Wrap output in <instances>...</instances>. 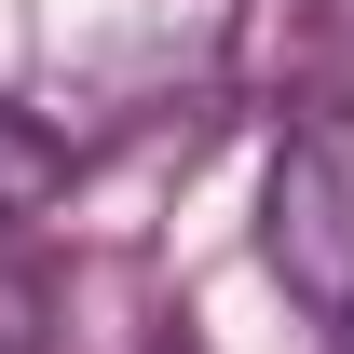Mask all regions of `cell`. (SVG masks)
<instances>
[{"instance_id": "obj_1", "label": "cell", "mask_w": 354, "mask_h": 354, "mask_svg": "<svg viewBox=\"0 0 354 354\" xmlns=\"http://www.w3.org/2000/svg\"><path fill=\"white\" fill-rule=\"evenodd\" d=\"M259 259L313 327H354V109L300 95L259 177Z\"/></svg>"}, {"instance_id": "obj_2", "label": "cell", "mask_w": 354, "mask_h": 354, "mask_svg": "<svg viewBox=\"0 0 354 354\" xmlns=\"http://www.w3.org/2000/svg\"><path fill=\"white\" fill-rule=\"evenodd\" d=\"M55 191H68V136H55V123H28V109H0V245L41 218Z\"/></svg>"}, {"instance_id": "obj_3", "label": "cell", "mask_w": 354, "mask_h": 354, "mask_svg": "<svg viewBox=\"0 0 354 354\" xmlns=\"http://www.w3.org/2000/svg\"><path fill=\"white\" fill-rule=\"evenodd\" d=\"M0 354H41V286L0 259Z\"/></svg>"}, {"instance_id": "obj_4", "label": "cell", "mask_w": 354, "mask_h": 354, "mask_svg": "<svg viewBox=\"0 0 354 354\" xmlns=\"http://www.w3.org/2000/svg\"><path fill=\"white\" fill-rule=\"evenodd\" d=\"M150 354H205V341H150Z\"/></svg>"}]
</instances>
